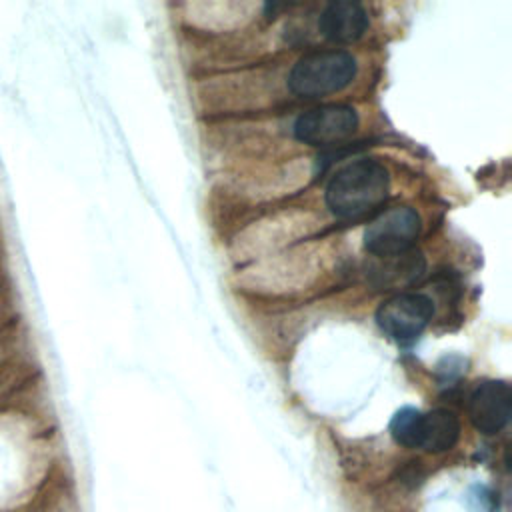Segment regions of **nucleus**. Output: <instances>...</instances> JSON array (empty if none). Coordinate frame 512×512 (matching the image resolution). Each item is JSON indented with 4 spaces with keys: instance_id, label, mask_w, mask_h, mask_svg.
<instances>
[{
    "instance_id": "nucleus-1",
    "label": "nucleus",
    "mask_w": 512,
    "mask_h": 512,
    "mask_svg": "<svg viewBox=\"0 0 512 512\" xmlns=\"http://www.w3.org/2000/svg\"><path fill=\"white\" fill-rule=\"evenodd\" d=\"M390 174L378 160H354L342 166L326 186V206L336 218H360L388 198Z\"/></svg>"
},
{
    "instance_id": "nucleus-2",
    "label": "nucleus",
    "mask_w": 512,
    "mask_h": 512,
    "mask_svg": "<svg viewBox=\"0 0 512 512\" xmlns=\"http://www.w3.org/2000/svg\"><path fill=\"white\" fill-rule=\"evenodd\" d=\"M356 76V58L346 50H314L300 56L290 74L288 88L302 98H320L344 90Z\"/></svg>"
},
{
    "instance_id": "nucleus-3",
    "label": "nucleus",
    "mask_w": 512,
    "mask_h": 512,
    "mask_svg": "<svg viewBox=\"0 0 512 512\" xmlns=\"http://www.w3.org/2000/svg\"><path fill=\"white\" fill-rule=\"evenodd\" d=\"M420 216L410 206L380 212L364 230V248L378 258L406 254L420 234Z\"/></svg>"
},
{
    "instance_id": "nucleus-4",
    "label": "nucleus",
    "mask_w": 512,
    "mask_h": 512,
    "mask_svg": "<svg viewBox=\"0 0 512 512\" xmlns=\"http://www.w3.org/2000/svg\"><path fill=\"white\" fill-rule=\"evenodd\" d=\"M432 300L418 292H400L384 300L376 310L378 328L396 342L418 338L432 320Z\"/></svg>"
},
{
    "instance_id": "nucleus-5",
    "label": "nucleus",
    "mask_w": 512,
    "mask_h": 512,
    "mask_svg": "<svg viewBox=\"0 0 512 512\" xmlns=\"http://www.w3.org/2000/svg\"><path fill=\"white\" fill-rule=\"evenodd\" d=\"M358 128V114L348 104H324L300 114L294 122L296 140L310 146L336 144Z\"/></svg>"
},
{
    "instance_id": "nucleus-6",
    "label": "nucleus",
    "mask_w": 512,
    "mask_h": 512,
    "mask_svg": "<svg viewBox=\"0 0 512 512\" xmlns=\"http://www.w3.org/2000/svg\"><path fill=\"white\" fill-rule=\"evenodd\" d=\"M512 392L504 380H482L468 398V416L472 426L486 434H498L510 420Z\"/></svg>"
},
{
    "instance_id": "nucleus-7",
    "label": "nucleus",
    "mask_w": 512,
    "mask_h": 512,
    "mask_svg": "<svg viewBox=\"0 0 512 512\" xmlns=\"http://www.w3.org/2000/svg\"><path fill=\"white\" fill-rule=\"evenodd\" d=\"M320 34L334 44H350L368 30V12L358 2H330L318 16Z\"/></svg>"
},
{
    "instance_id": "nucleus-8",
    "label": "nucleus",
    "mask_w": 512,
    "mask_h": 512,
    "mask_svg": "<svg viewBox=\"0 0 512 512\" xmlns=\"http://www.w3.org/2000/svg\"><path fill=\"white\" fill-rule=\"evenodd\" d=\"M458 438H460V420L452 410L436 408L424 414L420 448L434 454L446 452L458 442Z\"/></svg>"
},
{
    "instance_id": "nucleus-9",
    "label": "nucleus",
    "mask_w": 512,
    "mask_h": 512,
    "mask_svg": "<svg viewBox=\"0 0 512 512\" xmlns=\"http://www.w3.org/2000/svg\"><path fill=\"white\" fill-rule=\"evenodd\" d=\"M422 424H424V414L416 408H400L392 420H390V434L392 438L406 446V448H420L422 444Z\"/></svg>"
}]
</instances>
